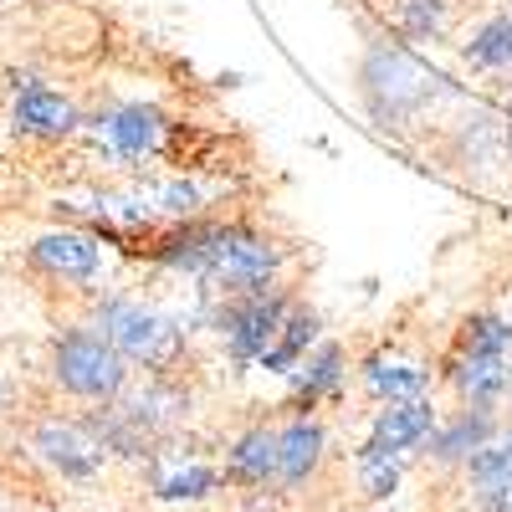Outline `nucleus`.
I'll return each instance as SVG.
<instances>
[{"mask_svg": "<svg viewBox=\"0 0 512 512\" xmlns=\"http://www.w3.org/2000/svg\"><path fill=\"white\" fill-rule=\"evenodd\" d=\"M26 262L41 272V277H52V282H62V287H88V282H98V272H103V246H98V236H88V231H41L31 246H26Z\"/></svg>", "mask_w": 512, "mask_h": 512, "instance_id": "8", "label": "nucleus"}, {"mask_svg": "<svg viewBox=\"0 0 512 512\" xmlns=\"http://www.w3.org/2000/svg\"><path fill=\"white\" fill-rule=\"evenodd\" d=\"M436 431V405L415 395V400H395L384 405L369 425V436L359 446V461H400L405 451H420L425 436Z\"/></svg>", "mask_w": 512, "mask_h": 512, "instance_id": "9", "label": "nucleus"}, {"mask_svg": "<svg viewBox=\"0 0 512 512\" xmlns=\"http://www.w3.org/2000/svg\"><path fill=\"white\" fill-rule=\"evenodd\" d=\"M226 472H216L210 461H169L154 472V492L164 502H205L210 492L221 487Z\"/></svg>", "mask_w": 512, "mask_h": 512, "instance_id": "17", "label": "nucleus"}, {"mask_svg": "<svg viewBox=\"0 0 512 512\" xmlns=\"http://www.w3.org/2000/svg\"><path fill=\"white\" fill-rule=\"evenodd\" d=\"M282 461H277V482L282 487H303L318 466H323V451H328V436H323V425L313 415H292L282 431Z\"/></svg>", "mask_w": 512, "mask_h": 512, "instance_id": "15", "label": "nucleus"}, {"mask_svg": "<svg viewBox=\"0 0 512 512\" xmlns=\"http://www.w3.org/2000/svg\"><path fill=\"white\" fill-rule=\"evenodd\" d=\"M512 354L497 349H451V390L461 400V410H497L512 395Z\"/></svg>", "mask_w": 512, "mask_h": 512, "instance_id": "10", "label": "nucleus"}, {"mask_svg": "<svg viewBox=\"0 0 512 512\" xmlns=\"http://www.w3.org/2000/svg\"><path fill=\"white\" fill-rule=\"evenodd\" d=\"M282 272V246L272 236H262L246 221H216V236H210V256L200 267V282L221 297L236 292H256L272 287Z\"/></svg>", "mask_w": 512, "mask_h": 512, "instance_id": "4", "label": "nucleus"}, {"mask_svg": "<svg viewBox=\"0 0 512 512\" xmlns=\"http://www.w3.org/2000/svg\"><path fill=\"white\" fill-rule=\"evenodd\" d=\"M487 441H497V410H461L456 420H436L425 436V456L436 466H466Z\"/></svg>", "mask_w": 512, "mask_h": 512, "instance_id": "12", "label": "nucleus"}, {"mask_svg": "<svg viewBox=\"0 0 512 512\" xmlns=\"http://www.w3.org/2000/svg\"><path fill=\"white\" fill-rule=\"evenodd\" d=\"M277 461H282V441L272 425H251V431H241L226 451V482L236 487H267L277 482Z\"/></svg>", "mask_w": 512, "mask_h": 512, "instance_id": "13", "label": "nucleus"}, {"mask_svg": "<svg viewBox=\"0 0 512 512\" xmlns=\"http://www.w3.org/2000/svg\"><path fill=\"white\" fill-rule=\"evenodd\" d=\"M47 374H52V384L62 395H72L82 405H108V400H118L128 390V359L108 344L93 323L62 328L52 338Z\"/></svg>", "mask_w": 512, "mask_h": 512, "instance_id": "2", "label": "nucleus"}, {"mask_svg": "<svg viewBox=\"0 0 512 512\" xmlns=\"http://www.w3.org/2000/svg\"><path fill=\"white\" fill-rule=\"evenodd\" d=\"M344 349L338 344H318L303 364L292 369V395H287V410H297V415H308V410H318L328 395H338V384H344Z\"/></svg>", "mask_w": 512, "mask_h": 512, "instance_id": "14", "label": "nucleus"}, {"mask_svg": "<svg viewBox=\"0 0 512 512\" xmlns=\"http://www.w3.org/2000/svg\"><path fill=\"white\" fill-rule=\"evenodd\" d=\"M359 482H364V497H374V502L395 497V487H400V461H359Z\"/></svg>", "mask_w": 512, "mask_h": 512, "instance_id": "21", "label": "nucleus"}, {"mask_svg": "<svg viewBox=\"0 0 512 512\" xmlns=\"http://www.w3.org/2000/svg\"><path fill=\"white\" fill-rule=\"evenodd\" d=\"M441 77H431L395 41H369L359 57V93L379 128H405L441 98Z\"/></svg>", "mask_w": 512, "mask_h": 512, "instance_id": "1", "label": "nucleus"}, {"mask_svg": "<svg viewBox=\"0 0 512 512\" xmlns=\"http://www.w3.org/2000/svg\"><path fill=\"white\" fill-rule=\"evenodd\" d=\"M477 512H512V487H502V492H487V497H477Z\"/></svg>", "mask_w": 512, "mask_h": 512, "instance_id": "22", "label": "nucleus"}, {"mask_svg": "<svg viewBox=\"0 0 512 512\" xmlns=\"http://www.w3.org/2000/svg\"><path fill=\"white\" fill-rule=\"evenodd\" d=\"M395 26L405 36H420V41H431L446 31V0H395Z\"/></svg>", "mask_w": 512, "mask_h": 512, "instance_id": "20", "label": "nucleus"}, {"mask_svg": "<svg viewBox=\"0 0 512 512\" xmlns=\"http://www.w3.org/2000/svg\"><path fill=\"white\" fill-rule=\"evenodd\" d=\"M11 123H16V134H21V139L57 144V139L77 134L82 113H77L72 98H62L57 88H47V82H36V77H31V82H21V93H16V103H11Z\"/></svg>", "mask_w": 512, "mask_h": 512, "instance_id": "11", "label": "nucleus"}, {"mask_svg": "<svg viewBox=\"0 0 512 512\" xmlns=\"http://www.w3.org/2000/svg\"><path fill=\"white\" fill-rule=\"evenodd\" d=\"M313 344H318V313L303 308V303H292L287 323H282L277 338H272V349L262 354V369H272V374H292L297 364L313 354Z\"/></svg>", "mask_w": 512, "mask_h": 512, "instance_id": "16", "label": "nucleus"}, {"mask_svg": "<svg viewBox=\"0 0 512 512\" xmlns=\"http://www.w3.org/2000/svg\"><path fill=\"white\" fill-rule=\"evenodd\" d=\"M0 405H6V384H0Z\"/></svg>", "mask_w": 512, "mask_h": 512, "instance_id": "26", "label": "nucleus"}, {"mask_svg": "<svg viewBox=\"0 0 512 512\" xmlns=\"http://www.w3.org/2000/svg\"><path fill=\"white\" fill-rule=\"evenodd\" d=\"M93 134L98 144L113 154V159H128V164H139V159H154L164 154V134H169V123L154 103H118V108H103L93 118Z\"/></svg>", "mask_w": 512, "mask_h": 512, "instance_id": "7", "label": "nucleus"}, {"mask_svg": "<svg viewBox=\"0 0 512 512\" xmlns=\"http://www.w3.org/2000/svg\"><path fill=\"white\" fill-rule=\"evenodd\" d=\"M502 113H507V118H512V93H507V98H502Z\"/></svg>", "mask_w": 512, "mask_h": 512, "instance_id": "23", "label": "nucleus"}, {"mask_svg": "<svg viewBox=\"0 0 512 512\" xmlns=\"http://www.w3.org/2000/svg\"><path fill=\"white\" fill-rule=\"evenodd\" d=\"M93 328L108 338V344L128 359L139 364L149 374H175L180 359H185V333L169 323L164 313L134 303V297H103V303L93 308Z\"/></svg>", "mask_w": 512, "mask_h": 512, "instance_id": "3", "label": "nucleus"}, {"mask_svg": "<svg viewBox=\"0 0 512 512\" xmlns=\"http://www.w3.org/2000/svg\"><path fill=\"white\" fill-rule=\"evenodd\" d=\"M502 446H507V451H512V431H502Z\"/></svg>", "mask_w": 512, "mask_h": 512, "instance_id": "24", "label": "nucleus"}, {"mask_svg": "<svg viewBox=\"0 0 512 512\" xmlns=\"http://www.w3.org/2000/svg\"><path fill=\"white\" fill-rule=\"evenodd\" d=\"M31 451L52 466L62 482H93L103 472L108 451L98 446V436L82 420H62V415H41L31 425Z\"/></svg>", "mask_w": 512, "mask_h": 512, "instance_id": "6", "label": "nucleus"}, {"mask_svg": "<svg viewBox=\"0 0 512 512\" xmlns=\"http://www.w3.org/2000/svg\"><path fill=\"white\" fill-rule=\"evenodd\" d=\"M461 57L482 72H512V16H487L472 36H466Z\"/></svg>", "mask_w": 512, "mask_h": 512, "instance_id": "19", "label": "nucleus"}, {"mask_svg": "<svg viewBox=\"0 0 512 512\" xmlns=\"http://www.w3.org/2000/svg\"><path fill=\"white\" fill-rule=\"evenodd\" d=\"M507 149H512V123H507Z\"/></svg>", "mask_w": 512, "mask_h": 512, "instance_id": "25", "label": "nucleus"}, {"mask_svg": "<svg viewBox=\"0 0 512 512\" xmlns=\"http://www.w3.org/2000/svg\"><path fill=\"white\" fill-rule=\"evenodd\" d=\"M364 390L384 405H395V400H415L425 395V369L420 364H400V359H369L364 364Z\"/></svg>", "mask_w": 512, "mask_h": 512, "instance_id": "18", "label": "nucleus"}, {"mask_svg": "<svg viewBox=\"0 0 512 512\" xmlns=\"http://www.w3.org/2000/svg\"><path fill=\"white\" fill-rule=\"evenodd\" d=\"M287 313H292V292L282 282H272V287L226 297L216 328H221V338H226V349H231L236 364H262V354L272 349V338L287 323Z\"/></svg>", "mask_w": 512, "mask_h": 512, "instance_id": "5", "label": "nucleus"}]
</instances>
